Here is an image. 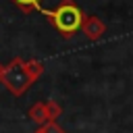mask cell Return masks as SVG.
<instances>
[{
    "mask_svg": "<svg viewBox=\"0 0 133 133\" xmlns=\"http://www.w3.org/2000/svg\"><path fill=\"white\" fill-rule=\"evenodd\" d=\"M2 73H4V66L0 64V79H2Z\"/></svg>",
    "mask_w": 133,
    "mask_h": 133,
    "instance_id": "9",
    "label": "cell"
},
{
    "mask_svg": "<svg viewBox=\"0 0 133 133\" xmlns=\"http://www.w3.org/2000/svg\"><path fill=\"white\" fill-rule=\"evenodd\" d=\"M25 66H27V73H29L31 81H37V79H39V75L44 73V64H42L39 60H27V62H25Z\"/></svg>",
    "mask_w": 133,
    "mask_h": 133,
    "instance_id": "5",
    "label": "cell"
},
{
    "mask_svg": "<svg viewBox=\"0 0 133 133\" xmlns=\"http://www.w3.org/2000/svg\"><path fill=\"white\" fill-rule=\"evenodd\" d=\"M15 4H19L23 10H33V8H39V2L42 0H12Z\"/></svg>",
    "mask_w": 133,
    "mask_h": 133,
    "instance_id": "8",
    "label": "cell"
},
{
    "mask_svg": "<svg viewBox=\"0 0 133 133\" xmlns=\"http://www.w3.org/2000/svg\"><path fill=\"white\" fill-rule=\"evenodd\" d=\"M46 108H48L50 123H52V121H56V118L60 116V112H62V108H60V104H58L56 100H48V102H46Z\"/></svg>",
    "mask_w": 133,
    "mask_h": 133,
    "instance_id": "6",
    "label": "cell"
},
{
    "mask_svg": "<svg viewBox=\"0 0 133 133\" xmlns=\"http://www.w3.org/2000/svg\"><path fill=\"white\" fill-rule=\"evenodd\" d=\"M83 33L89 39H100L102 33H104V23L98 17H85V21H83Z\"/></svg>",
    "mask_w": 133,
    "mask_h": 133,
    "instance_id": "3",
    "label": "cell"
},
{
    "mask_svg": "<svg viewBox=\"0 0 133 133\" xmlns=\"http://www.w3.org/2000/svg\"><path fill=\"white\" fill-rule=\"evenodd\" d=\"M33 133H64V129L56 123V121H52V123H46V125H42V127H37Z\"/></svg>",
    "mask_w": 133,
    "mask_h": 133,
    "instance_id": "7",
    "label": "cell"
},
{
    "mask_svg": "<svg viewBox=\"0 0 133 133\" xmlns=\"http://www.w3.org/2000/svg\"><path fill=\"white\" fill-rule=\"evenodd\" d=\"M27 116H29V118H31V123H35L37 127H42V125L50 123V116H48V108H46V102H37V104H33V106L29 108Z\"/></svg>",
    "mask_w": 133,
    "mask_h": 133,
    "instance_id": "4",
    "label": "cell"
},
{
    "mask_svg": "<svg viewBox=\"0 0 133 133\" xmlns=\"http://www.w3.org/2000/svg\"><path fill=\"white\" fill-rule=\"evenodd\" d=\"M0 81L15 96H23L27 91V87L33 83L31 77H29V73H27L25 60H21V58H15L8 66H4V73H2V79Z\"/></svg>",
    "mask_w": 133,
    "mask_h": 133,
    "instance_id": "2",
    "label": "cell"
},
{
    "mask_svg": "<svg viewBox=\"0 0 133 133\" xmlns=\"http://www.w3.org/2000/svg\"><path fill=\"white\" fill-rule=\"evenodd\" d=\"M48 21L60 31V35L64 37H71L79 27H83V12L79 10V6L73 2V0H64L56 10L52 12H46Z\"/></svg>",
    "mask_w": 133,
    "mask_h": 133,
    "instance_id": "1",
    "label": "cell"
}]
</instances>
